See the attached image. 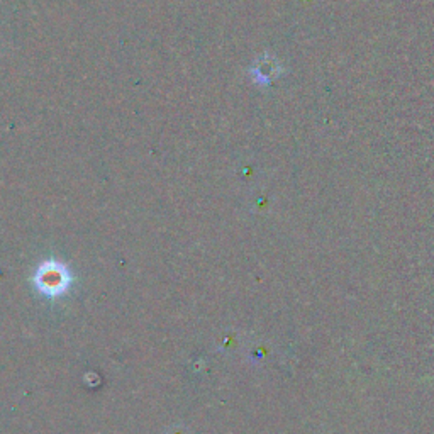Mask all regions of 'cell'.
<instances>
[{
    "mask_svg": "<svg viewBox=\"0 0 434 434\" xmlns=\"http://www.w3.org/2000/svg\"><path fill=\"white\" fill-rule=\"evenodd\" d=\"M38 282L43 290L50 292V294H56V292H61L65 289L66 282H68V277H66L63 267L48 263L39 270Z\"/></svg>",
    "mask_w": 434,
    "mask_h": 434,
    "instance_id": "1",
    "label": "cell"
}]
</instances>
